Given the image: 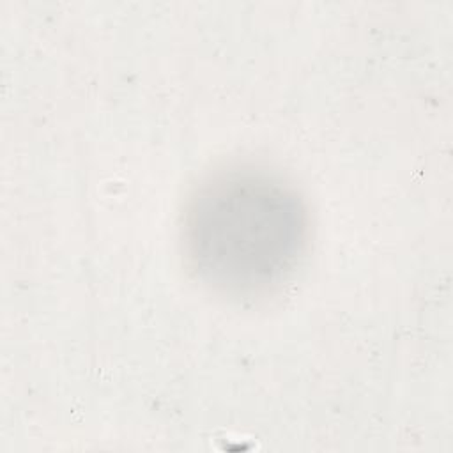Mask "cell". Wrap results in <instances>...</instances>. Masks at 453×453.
I'll use <instances>...</instances> for the list:
<instances>
[{"label": "cell", "instance_id": "obj_1", "mask_svg": "<svg viewBox=\"0 0 453 453\" xmlns=\"http://www.w3.org/2000/svg\"><path fill=\"white\" fill-rule=\"evenodd\" d=\"M182 251L195 278L235 299L264 297L287 283L310 242V214L297 188L257 165L203 177L184 205Z\"/></svg>", "mask_w": 453, "mask_h": 453}]
</instances>
